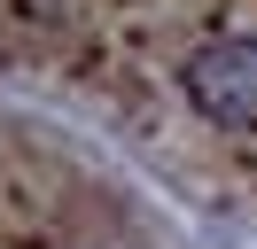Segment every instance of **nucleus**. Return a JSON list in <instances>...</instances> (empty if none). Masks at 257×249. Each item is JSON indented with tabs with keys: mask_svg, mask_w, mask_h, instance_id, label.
<instances>
[{
	"mask_svg": "<svg viewBox=\"0 0 257 249\" xmlns=\"http://www.w3.org/2000/svg\"><path fill=\"white\" fill-rule=\"evenodd\" d=\"M109 187L0 125V249H148L133 218H109Z\"/></svg>",
	"mask_w": 257,
	"mask_h": 249,
	"instance_id": "nucleus-1",
	"label": "nucleus"
}]
</instances>
